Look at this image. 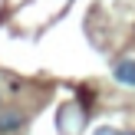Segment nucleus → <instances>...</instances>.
Returning <instances> with one entry per match:
<instances>
[{"label": "nucleus", "mask_w": 135, "mask_h": 135, "mask_svg": "<svg viewBox=\"0 0 135 135\" xmlns=\"http://www.w3.org/2000/svg\"><path fill=\"white\" fill-rule=\"evenodd\" d=\"M112 76H115V83H122V86H135V59L132 56L119 59L115 69H112Z\"/></svg>", "instance_id": "1"}, {"label": "nucleus", "mask_w": 135, "mask_h": 135, "mask_svg": "<svg viewBox=\"0 0 135 135\" xmlns=\"http://www.w3.org/2000/svg\"><path fill=\"white\" fill-rule=\"evenodd\" d=\"M23 122H26V115H23V112H17V109H7V112H0V135H10V132H17Z\"/></svg>", "instance_id": "2"}, {"label": "nucleus", "mask_w": 135, "mask_h": 135, "mask_svg": "<svg viewBox=\"0 0 135 135\" xmlns=\"http://www.w3.org/2000/svg\"><path fill=\"white\" fill-rule=\"evenodd\" d=\"M92 135H135V129H96Z\"/></svg>", "instance_id": "3"}]
</instances>
